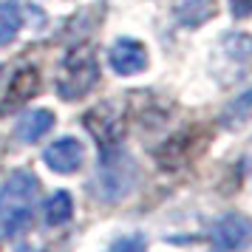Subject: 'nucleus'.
<instances>
[{"instance_id":"obj_1","label":"nucleus","mask_w":252,"mask_h":252,"mask_svg":"<svg viewBox=\"0 0 252 252\" xmlns=\"http://www.w3.org/2000/svg\"><path fill=\"white\" fill-rule=\"evenodd\" d=\"M40 182L29 167L12 170L0 184V241L23 235L34 221Z\"/></svg>"},{"instance_id":"obj_2","label":"nucleus","mask_w":252,"mask_h":252,"mask_svg":"<svg viewBox=\"0 0 252 252\" xmlns=\"http://www.w3.org/2000/svg\"><path fill=\"white\" fill-rule=\"evenodd\" d=\"M136 182H139L136 159L122 145H116V148L99 150L96 173L88 182V193L94 198L105 201V204H116V201H122V198L133 193Z\"/></svg>"},{"instance_id":"obj_3","label":"nucleus","mask_w":252,"mask_h":252,"mask_svg":"<svg viewBox=\"0 0 252 252\" xmlns=\"http://www.w3.org/2000/svg\"><path fill=\"white\" fill-rule=\"evenodd\" d=\"M99 82V63L88 46H77L65 51L57 71V96L63 102H77L96 88Z\"/></svg>"},{"instance_id":"obj_4","label":"nucleus","mask_w":252,"mask_h":252,"mask_svg":"<svg viewBox=\"0 0 252 252\" xmlns=\"http://www.w3.org/2000/svg\"><path fill=\"white\" fill-rule=\"evenodd\" d=\"M82 127L91 133L99 150L116 148L125 139V114L116 102H99L82 114Z\"/></svg>"},{"instance_id":"obj_5","label":"nucleus","mask_w":252,"mask_h":252,"mask_svg":"<svg viewBox=\"0 0 252 252\" xmlns=\"http://www.w3.org/2000/svg\"><path fill=\"white\" fill-rule=\"evenodd\" d=\"M210 241L221 252H244L252 244V218L244 213H224L210 229Z\"/></svg>"},{"instance_id":"obj_6","label":"nucleus","mask_w":252,"mask_h":252,"mask_svg":"<svg viewBox=\"0 0 252 252\" xmlns=\"http://www.w3.org/2000/svg\"><path fill=\"white\" fill-rule=\"evenodd\" d=\"M43 88V77L37 65H20L9 80V88L0 99V116H12L17 111H23V105H29Z\"/></svg>"},{"instance_id":"obj_7","label":"nucleus","mask_w":252,"mask_h":252,"mask_svg":"<svg viewBox=\"0 0 252 252\" xmlns=\"http://www.w3.org/2000/svg\"><path fill=\"white\" fill-rule=\"evenodd\" d=\"M150 54L148 46L136 37H119L108 48V65L116 77H136L148 68Z\"/></svg>"},{"instance_id":"obj_8","label":"nucleus","mask_w":252,"mask_h":252,"mask_svg":"<svg viewBox=\"0 0 252 252\" xmlns=\"http://www.w3.org/2000/svg\"><path fill=\"white\" fill-rule=\"evenodd\" d=\"M43 161L57 176H74L85 164V145L77 136H60L48 142L43 150Z\"/></svg>"},{"instance_id":"obj_9","label":"nucleus","mask_w":252,"mask_h":252,"mask_svg":"<svg viewBox=\"0 0 252 252\" xmlns=\"http://www.w3.org/2000/svg\"><path fill=\"white\" fill-rule=\"evenodd\" d=\"M204 145H207L204 136H195L193 130H182V133L170 136L156 150V161L164 170H176V167H184L190 159H195Z\"/></svg>"},{"instance_id":"obj_10","label":"nucleus","mask_w":252,"mask_h":252,"mask_svg":"<svg viewBox=\"0 0 252 252\" xmlns=\"http://www.w3.org/2000/svg\"><path fill=\"white\" fill-rule=\"evenodd\" d=\"M54 125H57V116H54L51 108H34V111H29V114H23L17 119L14 136L23 145H34L43 136H48L54 130Z\"/></svg>"},{"instance_id":"obj_11","label":"nucleus","mask_w":252,"mask_h":252,"mask_svg":"<svg viewBox=\"0 0 252 252\" xmlns=\"http://www.w3.org/2000/svg\"><path fill=\"white\" fill-rule=\"evenodd\" d=\"M218 54L232 68H250L252 65V34L250 32H227L218 40Z\"/></svg>"},{"instance_id":"obj_12","label":"nucleus","mask_w":252,"mask_h":252,"mask_svg":"<svg viewBox=\"0 0 252 252\" xmlns=\"http://www.w3.org/2000/svg\"><path fill=\"white\" fill-rule=\"evenodd\" d=\"M216 14H218L216 0H182L173 9V17H176V23L182 26V29H201Z\"/></svg>"},{"instance_id":"obj_13","label":"nucleus","mask_w":252,"mask_h":252,"mask_svg":"<svg viewBox=\"0 0 252 252\" xmlns=\"http://www.w3.org/2000/svg\"><path fill=\"white\" fill-rule=\"evenodd\" d=\"M250 119H252V82L238 94V96H232V99L221 108L218 122H221L224 130H241Z\"/></svg>"},{"instance_id":"obj_14","label":"nucleus","mask_w":252,"mask_h":252,"mask_svg":"<svg viewBox=\"0 0 252 252\" xmlns=\"http://www.w3.org/2000/svg\"><path fill=\"white\" fill-rule=\"evenodd\" d=\"M74 218V195L68 190H54L43 204V221L48 227H63Z\"/></svg>"},{"instance_id":"obj_15","label":"nucleus","mask_w":252,"mask_h":252,"mask_svg":"<svg viewBox=\"0 0 252 252\" xmlns=\"http://www.w3.org/2000/svg\"><path fill=\"white\" fill-rule=\"evenodd\" d=\"M23 29V12L14 0H0V48L12 46Z\"/></svg>"},{"instance_id":"obj_16","label":"nucleus","mask_w":252,"mask_h":252,"mask_svg":"<svg viewBox=\"0 0 252 252\" xmlns=\"http://www.w3.org/2000/svg\"><path fill=\"white\" fill-rule=\"evenodd\" d=\"M105 252H148V238L142 232H130V235H119L108 244Z\"/></svg>"},{"instance_id":"obj_17","label":"nucleus","mask_w":252,"mask_h":252,"mask_svg":"<svg viewBox=\"0 0 252 252\" xmlns=\"http://www.w3.org/2000/svg\"><path fill=\"white\" fill-rule=\"evenodd\" d=\"M227 6L235 20H250L252 17V0H227Z\"/></svg>"},{"instance_id":"obj_18","label":"nucleus","mask_w":252,"mask_h":252,"mask_svg":"<svg viewBox=\"0 0 252 252\" xmlns=\"http://www.w3.org/2000/svg\"><path fill=\"white\" fill-rule=\"evenodd\" d=\"M210 252H221V250H210Z\"/></svg>"}]
</instances>
